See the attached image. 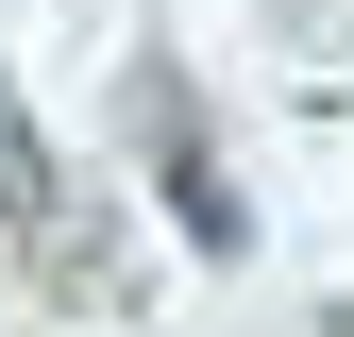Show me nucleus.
I'll return each instance as SVG.
<instances>
[{
  "instance_id": "obj_1",
  "label": "nucleus",
  "mask_w": 354,
  "mask_h": 337,
  "mask_svg": "<svg viewBox=\"0 0 354 337\" xmlns=\"http://www.w3.org/2000/svg\"><path fill=\"white\" fill-rule=\"evenodd\" d=\"M0 220H17V236L68 220V186H51V152H34V102H17V84H0Z\"/></svg>"
}]
</instances>
